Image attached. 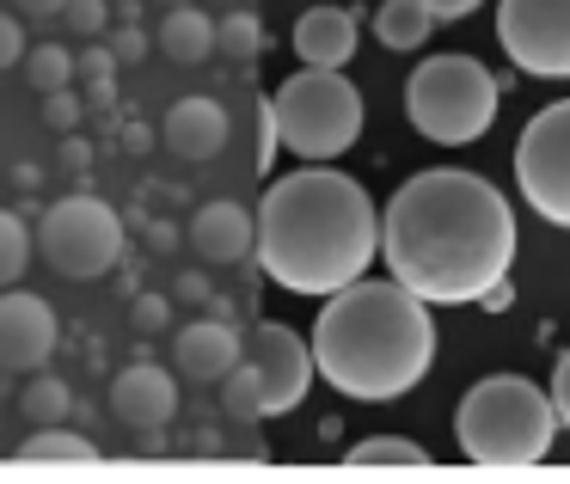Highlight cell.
Returning a JSON list of instances; mask_svg holds the SVG:
<instances>
[{"label": "cell", "mask_w": 570, "mask_h": 484, "mask_svg": "<svg viewBox=\"0 0 570 484\" xmlns=\"http://www.w3.org/2000/svg\"><path fill=\"white\" fill-rule=\"evenodd\" d=\"M215 386H222V411H227V417H239V423L258 417V374H252V362H246V356H239Z\"/></svg>", "instance_id": "d4e9b609"}, {"label": "cell", "mask_w": 570, "mask_h": 484, "mask_svg": "<svg viewBox=\"0 0 570 484\" xmlns=\"http://www.w3.org/2000/svg\"><path fill=\"white\" fill-rule=\"evenodd\" d=\"M227 7H239V0H227Z\"/></svg>", "instance_id": "d590c367"}, {"label": "cell", "mask_w": 570, "mask_h": 484, "mask_svg": "<svg viewBox=\"0 0 570 484\" xmlns=\"http://www.w3.org/2000/svg\"><path fill=\"white\" fill-rule=\"evenodd\" d=\"M111 417L141 435L166 429L178 417V374H166L160 362H129L111 381Z\"/></svg>", "instance_id": "7c38bea8"}, {"label": "cell", "mask_w": 570, "mask_h": 484, "mask_svg": "<svg viewBox=\"0 0 570 484\" xmlns=\"http://www.w3.org/2000/svg\"><path fill=\"white\" fill-rule=\"evenodd\" d=\"M75 75H80V80H92V92H111V80H117V56H111V50H87V56H75Z\"/></svg>", "instance_id": "4316f807"}, {"label": "cell", "mask_w": 570, "mask_h": 484, "mask_svg": "<svg viewBox=\"0 0 570 484\" xmlns=\"http://www.w3.org/2000/svg\"><path fill=\"white\" fill-rule=\"evenodd\" d=\"M19 411H26V423L38 429V423H62L68 411H75V393H68V381H56V374H31L26 393H19Z\"/></svg>", "instance_id": "d6986e66"}, {"label": "cell", "mask_w": 570, "mask_h": 484, "mask_svg": "<svg viewBox=\"0 0 570 484\" xmlns=\"http://www.w3.org/2000/svg\"><path fill=\"white\" fill-rule=\"evenodd\" d=\"M43 124H50V129H75L80 124V99H75V92H43Z\"/></svg>", "instance_id": "f1b7e54d"}, {"label": "cell", "mask_w": 570, "mask_h": 484, "mask_svg": "<svg viewBox=\"0 0 570 484\" xmlns=\"http://www.w3.org/2000/svg\"><path fill=\"white\" fill-rule=\"evenodd\" d=\"M276 117V141L301 160L325 166L344 148H356L362 136V92L344 80V68H301L276 87L271 99Z\"/></svg>", "instance_id": "8992f818"}, {"label": "cell", "mask_w": 570, "mask_h": 484, "mask_svg": "<svg viewBox=\"0 0 570 484\" xmlns=\"http://www.w3.org/2000/svg\"><path fill=\"white\" fill-rule=\"evenodd\" d=\"M227 136H234V124H227V111L215 99H178L160 124L166 154L185 160V166H209L215 154L227 148Z\"/></svg>", "instance_id": "5bb4252c"}, {"label": "cell", "mask_w": 570, "mask_h": 484, "mask_svg": "<svg viewBox=\"0 0 570 484\" xmlns=\"http://www.w3.org/2000/svg\"><path fill=\"white\" fill-rule=\"evenodd\" d=\"M515 185L540 221L570 227V99L528 117L515 141Z\"/></svg>", "instance_id": "ba28073f"}, {"label": "cell", "mask_w": 570, "mask_h": 484, "mask_svg": "<svg viewBox=\"0 0 570 484\" xmlns=\"http://www.w3.org/2000/svg\"><path fill=\"white\" fill-rule=\"evenodd\" d=\"M423 7H430L435 19H466L472 7H479V0H423Z\"/></svg>", "instance_id": "d6a6232c"}, {"label": "cell", "mask_w": 570, "mask_h": 484, "mask_svg": "<svg viewBox=\"0 0 570 484\" xmlns=\"http://www.w3.org/2000/svg\"><path fill=\"white\" fill-rule=\"evenodd\" d=\"M430 31H435V13L423 7V0H381V7H374V38H381L393 56L423 50Z\"/></svg>", "instance_id": "ac0fdd59"}, {"label": "cell", "mask_w": 570, "mask_h": 484, "mask_svg": "<svg viewBox=\"0 0 570 484\" xmlns=\"http://www.w3.org/2000/svg\"><path fill=\"white\" fill-rule=\"evenodd\" d=\"M19 454L26 460H92V442L75 429H62V423H38L31 442H19Z\"/></svg>", "instance_id": "cb8c5ba5"}, {"label": "cell", "mask_w": 570, "mask_h": 484, "mask_svg": "<svg viewBox=\"0 0 570 484\" xmlns=\"http://www.w3.org/2000/svg\"><path fill=\"white\" fill-rule=\"evenodd\" d=\"M56 19H62V26L75 31V38H99L111 13H105V0H68V7H62Z\"/></svg>", "instance_id": "484cf974"}, {"label": "cell", "mask_w": 570, "mask_h": 484, "mask_svg": "<svg viewBox=\"0 0 570 484\" xmlns=\"http://www.w3.org/2000/svg\"><path fill=\"white\" fill-rule=\"evenodd\" d=\"M178 295H185V300H209V295H215V288H209V283H203V276H178Z\"/></svg>", "instance_id": "836d02e7"}, {"label": "cell", "mask_w": 570, "mask_h": 484, "mask_svg": "<svg viewBox=\"0 0 570 484\" xmlns=\"http://www.w3.org/2000/svg\"><path fill=\"white\" fill-rule=\"evenodd\" d=\"M129 319H136L141 332H160V325H166V300L160 295H136V300H129Z\"/></svg>", "instance_id": "4dcf8cb0"}, {"label": "cell", "mask_w": 570, "mask_h": 484, "mask_svg": "<svg viewBox=\"0 0 570 484\" xmlns=\"http://www.w3.org/2000/svg\"><path fill=\"white\" fill-rule=\"evenodd\" d=\"M215 50L234 56V62H252V56L264 50V26H258V13H246V7H227V13L215 19Z\"/></svg>", "instance_id": "44dd1931"}, {"label": "cell", "mask_w": 570, "mask_h": 484, "mask_svg": "<svg viewBox=\"0 0 570 484\" xmlns=\"http://www.w3.org/2000/svg\"><path fill=\"white\" fill-rule=\"evenodd\" d=\"M252 251L288 295H337L381 258V209L356 178L332 166L288 172L252 215Z\"/></svg>", "instance_id": "7a4b0ae2"}, {"label": "cell", "mask_w": 570, "mask_h": 484, "mask_svg": "<svg viewBox=\"0 0 570 484\" xmlns=\"http://www.w3.org/2000/svg\"><path fill=\"white\" fill-rule=\"evenodd\" d=\"M239 356L252 362V374H258V417H283V411H295L301 398H307V386H313V344L295 332V325H276V319H264V325H252V337H246V349Z\"/></svg>", "instance_id": "30bf717a"}, {"label": "cell", "mask_w": 570, "mask_h": 484, "mask_svg": "<svg viewBox=\"0 0 570 484\" xmlns=\"http://www.w3.org/2000/svg\"><path fill=\"white\" fill-rule=\"evenodd\" d=\"M56 337H62V325L43 295H19V288L0 295V374H38Z\"/></svg>", "instance_id": "8fae6325"}, {"label": "cell", "mask_w": 570, "mask_h": 484, "mask_svg": "<svg viewBox=\"0 0 570 484\" xmlns=\"http://www.w3.org/2000/svg\"><path fill=\"white\" fill-rule=\"evenodd\" d=\"M381 258L399 288L430 307L484 300L515 264V209L491 178L430 166L381 209Z\"/></svg>", "instance_id": "6da1fadb"}, {"label": "cell", "mask_w": 570, "mask_h": 484, "mask_svg": "<svg viewBox=\"0 0 570 484\" xmlns=\"http://www.w3.org/2000/svg\"><path fill=\"white\" fill-rule=\"evenodd\" d=\"M19 56H26V26H19V13H0V75L19 68Z\"/></svg>", "instance_id": "83f0119b"}, {"label": "cell", "mask_w": 570, "mask_h": 484, "mask_svg": "<svg viewBox=\"0 0 570 484\" xmlns=\"http://www.w3.org/2000/svg\"><path fill=\"white\" fill-rule=\"evenodd\" d=\"M185 239H190V251H197L203 264H246V251H252V215L239 209L234 197H215V203H203L197 215L185 221Z\"/></svg>", "instance_id": "9a60e30c"}, {"label": "cell", "mask_w": 570, "mask_h": 484, "mask_svg": "<svg viewBox=\"0 0 570 484\" xmlns=\"http://www.w3.org/2000/svg\"><path fill=\"white\" fill-rule=\"evenodd\" d=\"M546 398H552L558 423H570V349L558 356V368H552V386H546Z\"/></svg>", "instance_id": "f546056e"}, {"label": "cell", "mask_w": 570, "mask_h": 484, "mask_svg": "<svg viewBox=\"0 0 570 484\" xmlns=\"http://www.w3.org/2000/svg\"><path fill=\"white\" fill-rule=\"evenodd\" d=\"M307 344H313V368H320L337 393L362 398V405L405 398L435 362L430 300L399 288L393 276H386V283L356 276V283H344L337 295H325L320 325H313Z\"/></svg>", "instance_id": "3957f363"}, {"label": "cell", "mask_w": 570, "mask_h": 484, "mask_svg": "<svg viewBox=\"0 0 570 484\" xmlns=\"http://www.w3.org/2000/svg\"><path fill=\"white\" fill-rule=\"evenodd\" d=\"M154 50L178 68H197L215 56V19L203 7H166L160 13V31H154Z\"/></svg>", "instance_id": "e0dca14e"}, {"label": "cell", "mask_w": 570, "mask_h": 484, "mask_svg": "<svg viewBox=\"0 0 570 484\" xmlns=\"http://www.w3.org/2000/svg\"><path fill=\"white\" fill-rule=\"evenodd\" d=\"M62 7H68V0H13V13H19V19H31V26H50V19L62 13Z\"/></svg>", "instance_id": "1f68e13d"}, {"label": "cell", "mask_w": 570, "mask_h": 484, "mask_svg": "<svg viewBox=\"0 0 570 484\" xmlns=\"http://www.w3.org/2000/svg\"><path fill=\"white\" fill-rule=\"evenodd\" d=\"M497 43L521 75L570 80V0H497Z\"/></svg>", "instance_id": "9c48e42d"}, {"label": "cell", "mask_w": 570, "mask_h": 484, "mask_svg": "<svg viewBox=\"0 0 570 484\" xmlns=\"http://www.w3.org/2000/svg\"><path fill=\"white\" fill-rule=\"evenodd\" d=\"M239 349H246V337H239L227 319H215V313H203V319L178 325V337H173V368L185 374V381H203V386H215V381H222V374L239 362Z\"/></svg>", "instance_id": "4fadbf2b"}, {"label": "cell", "mask_w": 570, "mask_h": 484, "mask_svg": "<svg viewBox=\"0 0 570 484\" xmlns=\"http://www.w3.org/2000/svg\"><path fill=\"white\" fill-rule=\"evenodd\" d=\"M350 466H430V454H423L411 435H368V442L350 447Z\"/></svg>", "instance_id": "7402d4cb"}, {"label": "cell", "mask_w": 570, "mask_h": 484, "mask_svg": "<svg viewBox=\"0 0 570 484\" xmlns=\"http://www.w3.org/2000/svg\"><path fill=\"white\" fill-rule=\"evenodd\" d=\"M31 251H38V239H31V227L19 221L13 209H0V288H13L19 276H26Z\"/></svg>", "instance_id": "603a6c76"}, {"label": "cell", "mask_w": 570, "mask_h": 484, "mask_svg": "<svg viewBox=\"0 0 570 484\" xmlns=\"http://www.w3.org/2000/svg\"><path fill=\"white\" fill-rule=\"evenodd\" d=\"M497 105L503 87L491 80V68L472 62V56H430L417 62V75L405 80V117L423 141H442V148H466L484 129L497 124Z\"/></svg>", "instance_id": "5b68a950"}, {"label": "cell", "mask_w": 570, "mask_h": 484, "mask_svg": "<svg viewBox=\"0 0 570 484\" xmlns=\"http://www.w3.org/2000/svg\"><path fill=\"white\" fill-rule=\"evenodd\" d=\"M38 251L68 283H99L124 264V215L105 197H56L38 221Z\"/></svg>", "instance_id": "52a82bcc"}, {"label": "cell", "mask_w": 570, "mask_h": 484, "mask_svg": "<svg viewBox=\"0 0 570 484\" xmlns=\"http://www.w3.org/2000/svg\"><path fill=\"white\" fill-rule=\"evenodd\" d=\"M19 68H26L31 92H62L75 80V50H62V43H26Z\"/></svg>", "instance_id": "ffe728a7"}, {"label": "cell", "mask_w": 570, "mask_h": 484, "mask_svg": "<svg viewBox=\"0 0 570 484\" xmlns=\"http://www.w3.org/2000/svg\"><path fill=\"white\" fill-rule=\"evenodd\" d=\"M295 56H301V68H350V56H356V13L350 7H307L295 19Z\"/></svg>", "instance_id": "2e32d148"}, {"label": "cell", "mask_w": 570, "mask_h": 484, "mask_svg": "<svg viewBox=\"0 0 570 484\" xmlns=\"http://www.w3.org/2000/svg\"><path fill=\"white\" fill-rule=\"evenodd\" d=\"M111 56H141V38H136V31H124V38H117V50Z\"/></svg>", "instance_id": "e575fe53"}, {"label": "cell", "mask_w": 570, "mask_h": 484, "mask_svg": "<svg viewBox=\"0 0 570 484\" xmlns=\"http://www.w3.org/2000/svg\"><path fill=\"white\" fill-rule=\"evenodd\" d=\"M454 442L466 460L497 466V472L540 466L558 442V411L533 381H521V374H491V381H479L460 398Z\"/></svg>", "instance_id": "277c9868"}]
</instances>
